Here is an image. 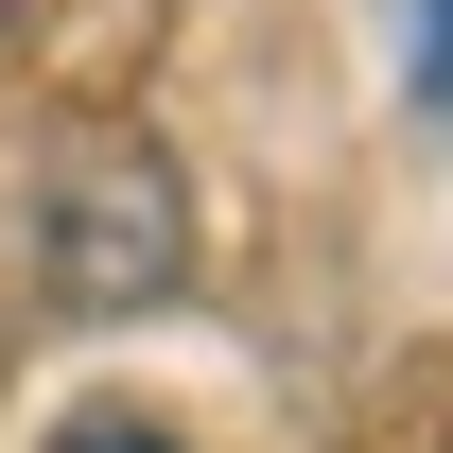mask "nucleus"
Returning <instances> with one entry per match:
<instances>
[{
  "instance_id": "obj_2",
  "label": "nucleus",
  "mask_w": 453,
  "mask_h": 453,
  "mask_svg": "<svg viewBox=\"0 0 453 453\" xmlns=\"http://www.w3.org/2000/svg\"><path fill=\"white\" fill-rule=\"evenodd\" d=\"M384 18H401V105L453 122V0H384Z\"/></svg>"
},
{
  "instance_id": "obj_4",
  "label": "nucleus",
  "mask_w": 453,
  "mask_h": 453,
  "mask_svg": "<svg viewBox=\"0 0 453 453\" xmlns=\"http://www.w3.org/2000/svg\"><path fill=\"white\" fill-rule=\"evenodd\" d=\"M0 35H18V0H0Z\"/></svg>"
},
{
  "instance_id": "obj_3",
  "label": "nucleus",
  "mask_w": 453,
  "mask_h": 453,
  "mask_svg": "<svg viewBox=\"0 0 453 453\" xmlns=\"http://www.w3.org/2000/svg\"><path fill=\"white\" fill-rule=\"evenodd\" d=\"M53 453H192V436H157V418H122V401H105V418H70Z\"/></svg>"
},
{
  "instance_id": "obj_1",
  "label": "nucleus",
  "mask_w": 453,
  "mask_h": 453,
  "mask_svg": "<svg viewBox=\"0 0 453 453\" xmlns=\"http://www.w3.org/2000/svg\"><path fill=\"white\" fill-rule=\"evenodd\" d=\"M18 280L53 296V314H88V332H122V314H174V296H192V174H174L157 122L70 105L53 140H35Z\"/></svg>"
}]
</instances>
